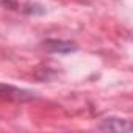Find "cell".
Returning <instances> with one entry per match:
<instances>
[{"label":"cell","mask_w":133,"mask_h":133,"mask_svg":"<svg viewBox=\"0 0 133 133\" xmlns=\"http://www.w3.org/2000/svg\"><path fill=\"white\" fill-rule=\"evenodd\" d=\"M102 130H116V131H121V130H130V124L124 119H105L103 124L99 127Z\"/></svg>","instance_id":"obj_1"}]
</instances>
